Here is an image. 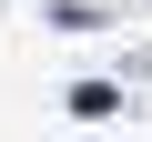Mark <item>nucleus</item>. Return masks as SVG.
I'll list each match as a JSON object with an SVG mask.
<instances>
[{
    "instance_id": "f257e3e1",
    "label": "nucleus",
    "mask_w": 152,
    "mask_h": 142,
    "mask_svg": "<svg viewBox=\"0 0 152 142\" xmlns=\"http://www.w3.org/2000/svg\"><path fill=\"white\" fill-rule=\"evenodd\" d=\"M71 112H81V122H112V112H122V91H112V81H81V91H71Z\"/></svg>"
}]
</instances>
